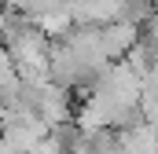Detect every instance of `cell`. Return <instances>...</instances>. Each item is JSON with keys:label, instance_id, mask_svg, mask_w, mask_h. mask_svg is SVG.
<instances>
[{"label": "cell", "instance_id": "2", "mask_svg": "<svg viewBox=\"0 0 158 154\" xmlns=\"http://www.w3.org/2000/svg\"><path fill=\"white\" fill-rule=\"evenodd\" d=\"M19 88H22V74L15 66V59L7 51H0V95L4 92H19Z\"/></svg>", "mask_w": 158, "mask_h": 154}, {"label": "cell", "instance_id": "1", "mask_svg": "<svg viewBox=\"0 0 158 154\" xmlns=\"http://www.w3.org/2000/svg\"><path fill=\"white\" fill-rule=\"evenodd\" d=\"M140 37H143V26H136V22H125V18L107 22V26H103V48H107L110 63L125 59V55L140 44Z\"/></svg>", "mask_w": 158, "mask_h": 154}]
</instances>
